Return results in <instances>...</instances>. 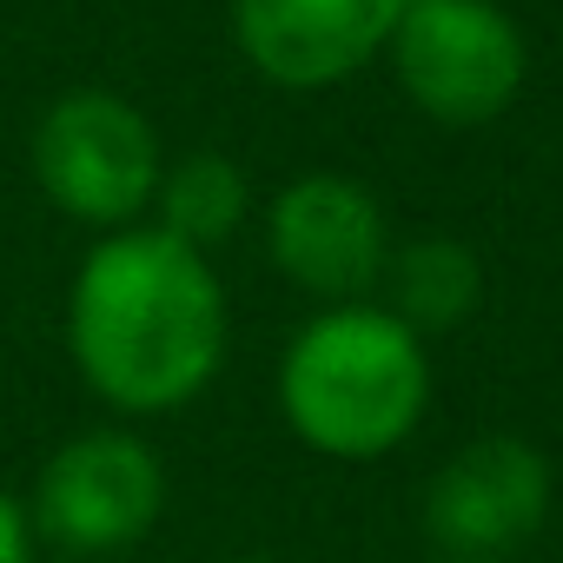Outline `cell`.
Here are the masks:
<instances>
[{
  "mask_svg": "<svg viewBox=\"0 0 563 563\" xmlns=\"http://www.w3.org/2000/svg\"><path fill=\"white\" fill-rule=\"evenodd\" d=\"M232 306L206 252L153 219L100 232L67 286V358L113 418L186 411L225 365Z\"/></svg>",
  "mask_w": 563,
  "mask_h": 563,
  "instance_id": "6da1fadb",
  "label": "cell"
},
{
  "mask_svg": "<svg viewBox=\"0 0 563 563\" xmlns=\"http://www.w3.org/2000/svg\"><path fill=\"white\" fill-rule=\"evenodd\" d=\"M431 405L424 339L385 306H325L278 358V411L319 457L372 464L398 451Z\"/></svg>",
  "mask_w": 563,
  "mask_h": 563,
  "instance_id": "7a4b0ae2",
  "label": "cell"
},
{
  "mask_svg": "<svg viewBox=\"0 0 563 563\" xmlns=\"http://www.w3.org/2000/svg\"><path fill=\"white\" fill-rule=\"evenodd\" d=\"M27 173L60 219L87 232H120L153 212L166 146H159V126L126 93L67 87L41 107L27 133Z\"/></svg>",
  "mask_w": 563,
  "mask_h": 563,
  "instance_id": "3957f363",
  "label": "cell"
},
{
  "mask_svg": "<svg viewBox=\"0 0 563 563\" xmlns=\"http://www.w3.org/2000/svg\"><path fill=\"white\" fill-rule=\"evenodd\" d=\"M166 510V464L133 424H93L60 438L27 490L34 543L60 550L67 563L133 550Z\"/></svg>",
  "mask_w": 563,
  "mask_h": 563,
  "instance_id": "277c9868",
  "label": "cell"
},
{
  "mask_svg": "<svg viewBox=\"0 0 563 563\" xmlns=\"http://www.w3.org/2000/svg\"><path fill=\"white\" fill-rule=\"evenodd\" d=\"M398 87L438 126H484L497 120L530 74L523 27L497 0H405L385 41Z\"/></svg>",
  "mask_w": 563,
  "mask_h": 563,
  "instance_id": "5b68a950",
  "label": "cell"
},
{
  "mask_svg": "<svg viewBox=\"0 0 563 563\" xmlns=\"http://www.w3.org/2000/svg\"><path fill=\"white\" fill-rule=\"evenodd\" d=\"M265 252L299 292L325 306H358L391 265V225L365 179L299 173L265 206Z\"/></svg>",
  "mask_w": 563,
  "mask_h": 563,
  "instance_id": "8992f818",
  "label": "cell"
},
{
  "mask_svg": "<svg viewBox=\"0 0 563 563\" xmlns=\"http://www.w3.org/2000/svg\"><path fill=\"white\" fill-rule=\"evenodd\" d=\"M405 0H232V41L286 93H319L372 67Z\"/></svg>",
  "mask_w": 563,
  "mask_h": 563,
  "instance_id": "52a82bcc",
  "label": "cell"
},
{
  "mask_svg": "<svg viewBox=\"0 0 563 563\" xmlns=\"http://www.w3.org/2000/svg\"><path fill=\"white\" fill-rule=\"evenodd\" d=\"M550 517V464L523 438L464 444L424 490V530L444 556H510Z\"/></svg>",
  "mask_w": 563,
  "mask_h": 563,
  "instance_id": "ba28073f",
  "label": "cell"
},
{
  "mask_svg": "<svg viewBox=\"0 0 563 563\" xmlns=\"http://www.w3.org/2000/svg\"><path fill=\"white\" fill-rule=\"evenodd\" d=\"M245 212H252V179H245V166L225 159V153H186V159H166L146 219H153L159 232H173L179 245H192V252L212 258V252L245 225Z\"/></svg>",
  "mask_w": 563,
  "mask_h": 563,
  "instance_id": "9c48e42d",
  "label": "cell"
},
{
  "mask_svg": "<svg viewBox=\"0 0 563 563\" xmlns=\"http://www.w3.org/2000/svg\"><path fill=\"white\" fill-rule=\"evenodd\" d=\"M378 286H391V306L385 312H398L424 339V332H451L457 319L477 312L484 272H477V258L457 239H418V245L391 252V265H385Z\"/></svg>",
  "mask_w": 563,
  "mask_h": 563,
  "instance_id": "30bf717a",
  "label": "cell"
},
{
  "mask_svg": "<svg viewBox=\"0 0 563 563\" xmlns=\"http://www.w3.org/2000/svg\"><path fill=\"white\" fill-rule=\"evenodd\" d=\"M0 563H41V543H34V523H27V504L0 484Z\"/></svg>",
  "mask_w": 563,
  "mask_h": 563,
  "instance_id": "8fae6325",
  "label": "cell"
},
{
  "mask_svg": "<svg viewBox=\"0 0 563 563\" xmlns=\"http://www.w3.org/2000/svg\"><path fill=\"white\" fill-rule=\"evenodd\" d=\"M444 563H504V556H444Z\"/></svg>",
  "mask_w": 563,
  "mask_h": 563,
  "instance_id": "7c38bea8",
  "label": "cell"
},
{
  "mask_svg": "<svg viewBox=\"0 0 563 563\" xmlns=\"http://www.w3.org/2000/svg\"><path fill=\"white\" fill-rule=\"evenodd\" d=\"M239 563H272V556H239Z\"/></svg>",
  "mask_w": 563,
  "mask_h": 563,
  "instance_id": "4fadbf2b",
  "label": "cell"
}]
</instances>
